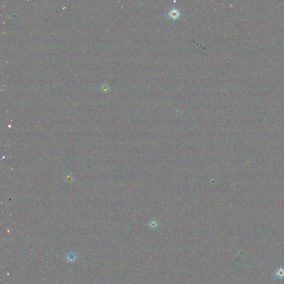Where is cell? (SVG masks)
<instances>
[{"instance_id":"cell-1","label":"cell","mask_w":284,"mask_h":284,"mask_svg":"<svg viewBox=\"0 0 284 284\" xmlns=\"http://www.w3.org/2000/svg\"><path fill=\"white\" fill-rule=\"evenodd\" d=\"M180 15H181V13H180V11L176 7H174L173 9H171L167 13L168 16L170 17L172 20H174L178 19L180 16Z\"/></svg>"},{"instance_id":"cell-2","label":"cell","mask_w":284,"mask_h":284,"mask_svg":"<svg viewBox=\"0 0 284 284\" xmlns=\"http://www.w3.org/2000/svg\"><path fill=\"white\" fill-rule=\"evenodd\" d=\"M150 226H151V227L152 228H155V227H157V223L155 222H153H153H151V224H150Z\"/></svg>"}]
</instances>
